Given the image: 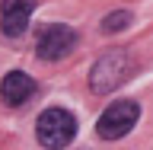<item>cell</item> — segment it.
I'll return each instance as SVG.
<instances>
[{
  "instance_id": "cell-6",
  "label": "cell",
  "mask_w": 153,
  "mask_h": 150,
  "mask_svg": "<svg viewBox=\"0 0 153 150\" xmlns=\"http://www.w3.org/2000/svg\"><path fill=\"white\" fill-rule=\"evenodd\" d=\"M35 90H38V83L29 74H22V70H10L3 77V83H0V96H3L7 105H22L26 99L35 96Z\"/></svg>"
},
{
  "instance_id": "cell-5",
  "label": "cell",
  "mask_w": 153,
  "mask_h": 150,
  "mask_svg": "<svg viewBox=\"0 0 153 150\" xmlns=\"http://www.w3.org/2000/svg\"><path fill=\"white\" fill-rule=\"evenodd\" d=\"M35 7H38V0H3V7H0V29H3V35L19 38L29 29V19H32Z\"/></svg>"
},
{
  "instance_id": "cell-7",
  "label": "cell",
  "mask_w": 153,
  "mask_h": 150,
  "mask_svg": "<svg viewBox=\"0 0 153 150\" xmlns=\"http://www.w3.org/2000/svg\"><path fill=\"white\" fill-rule=\"evenodd\" d=\"M131 22H134L131 10H115V13H108V16L102 19V32H121V29H128Z\"/></svg>"
},
{
  "instance_id": "cell-3",
  "label": "cell",
  "mask_w": 153,
  "mask_h": 150,
  "mask_svg": "<svg viewBox=\"0 0 153 150\" xmlns=\"http://www.w3.org/2000/svg\"><path fill=\"white\" fill-rule=\"evenodd\" d=\"M137 118H140V105L134 102V99H115V102L99 115L96 134H99L102 141H118V137H124V134L137 125Z\"/></svg>"
},
{
  "instance_id": "cell-4",
  "label": "cell",
  "mask_w": 153,
  "mask_h": 150,
  "mask_svg": "<svg viewBox=\"0 0 153 150\" xmlns=\"http://www.w3.org/2000/svg\"><path fill=\"white\" fill-rule=\"evenodd\" d=\"M74 48H76V32L70 26H64V22L45 26L38 32V38H35V54L42 57V61H48V64L61 61V57L70 54Z\"/></svg>"
},
{
  "instance_id": "cell-1",
  "label": "cell",
  "mask_w": 153,
  "mask_h": 150,
  "mask_svg": "<svg viewBox=\"0 0 153 150\" xmlns=\"http://www.w3.org/2000/svg\"><path fill=\"white\" fill-rule=\"evenodd\" d=\"M131 70H134L131 54L124 48H112V51H105L93 64V70H89V90L96 96H108V93H115V86H121L131 77Z\"/></svg>"
},
{
  "instance_id": "cell-2",
  "label": "cell",
  "mask_w": 153,
  "mask_h": 150,
  "mask_svg": "<svg viewBox=\"0 0 153 150\" xmlns=\"http://www.w3.org/2000/svg\"><path fill=\"white\" fill-rule=\"evenodd\" d=\"M35 137L42 147H67V144L76 137V118L74 112L67 109H45L38 115V125H35Z\"/></svg>"
}]
</instances>
